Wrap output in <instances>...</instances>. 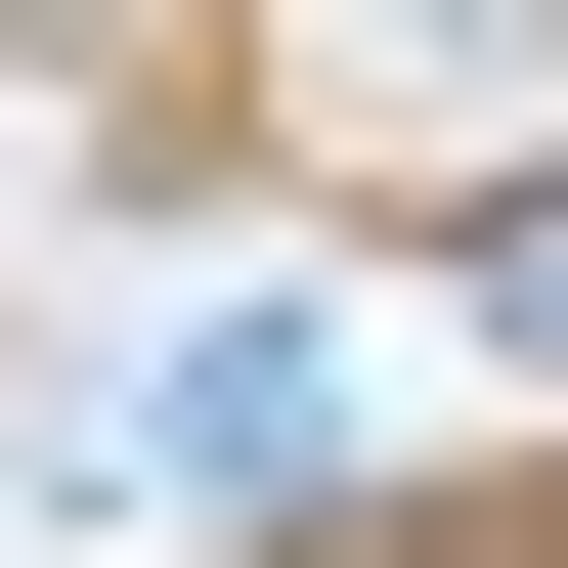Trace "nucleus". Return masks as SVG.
I'll use <instances>...</instances> for the list:
<instances>
[{"mask_svg":"<svg viewBox=\"0 0 568 568\" xmlns=\"http://www.w3.org/2000/svg\"><path fill=\"white\" fill-rule=\"evenodd\" d=\"M351 394H394L351 306H175V351L88 394V481H351Z\"/></svg>","mask_w":568,"mask_h":568,"instance_id":"2","label":"nucleus"},{"mask_svg":"<svg viewBox=\"0 0 568 568\" xmlns=\"http://www.w3.org/2000/svg\"><path fill=\"white\" fill-rule=\"evenodd\" d=\"M0 88H219V0H0Z\"/></svg>","mask_w":568,"mask_h":568,"instance_id":"4","label":"nucleus"},{"mask_svg":"<svg viewBox=\"0 0 568 568\" xmlns=\"http://www.w3.org/2000/svg\"><path fill=\"white\" fill-rule=\"evenodd\" d=\"M219 132H263L306 219H481V175H568V0H219Z\"/></svg>","mask_w":568,"mask_h":568,"instance_id":"1","label":"nucleus"},{"mask_svg":"<svg viewBox=\"0 0 568 568\" xmlns=\"http://www.w3.org/2000/svg\"><path fill=\"white\" fill-rule=\"evenodd\" d=\"M394 306H437V351H525V394H568V175H481V219H394Z\"/></svg>","mask_w":568,"mask_h":568,"instance_id":"3","label":"nucleus"}]
</instances>
